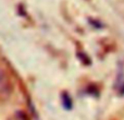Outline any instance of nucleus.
Listing matches in <instances>:
<instances>
[{
    "mask_svg": "<svg viewBox=\"0 0 124 120\" xmlns=\"http://www.w3.org/2000/svg\"><path fill=\"white\" fill-rule=\"evenodd\" d=\"M12 92V83L4 71H0V97L8 98Z\"/></svg>",
    "mask_w": 124,
    "mask_h": 120,
    "instance_id": "obj_1",
    "label": "nucleus"
},
{
    "mask_svg": "<svg viewBox=\"0 0 124 120\" xmlns=\"http://www.w3.org/2000/svg\"><path fill=\"white\" fill-rule=\"evenodd\" d=\"M11 120H27L26 118V115L22 111H17L13 115V117L11 118Z\"/></svg>",
    "mask_w": 124,
    "mask_h": 120,
    "instance_id": "obj_2",
    "label": "nucleus"
}]
</instances>
